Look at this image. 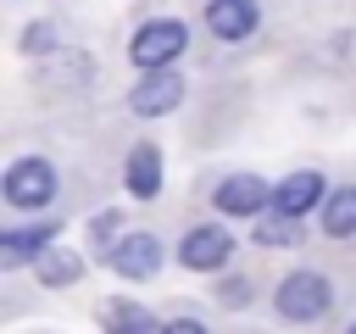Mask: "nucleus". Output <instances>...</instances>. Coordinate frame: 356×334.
<instances>
[{
  "label": "nucleus",
  "instance_id": "7",
  "mask_svg": "<svg viewBox=\"0 0 356 334\" xmlns=\"http://www.w3.org/2000/svg\"><path fill=\"white\" fill-rule=\"evenodd\" d=\"M317 200H323V173H312V167H300V173H289L278 189H267V206H273L278 217H295V223H300Z\"/></svg>",
  "mask_w": 356,
  "mask_h": 334
},
{
  "label": "nucleus",
  "instance_id": "16",
  "mask_svg": "<svg viewBox=\"0 0 356 334\" xmlns=\"http://www.w3.org/2000/svg\"><path fill=\"white\" fill-rule=\"evenodd\" d=\"M156 334H206V328H200L195 317H172V323H161Z\"/></svg>",
  "mask_w": 356,
  "mask_h": 334
},
{
  "label": "nucleus",
  "instance_id": "3",
  "mask_svg": "<svg viewBox=\"0 0 356 334\" xmlns=\"http://www.w3.org/2000/svg\"><path fill=\"white\" fill-rule=\"evenodd\" d=\"M184 45H189V28L178 22V17H156V22H145L134 39H128V56H134V67H167V61H178L184 56Z\"/></svg>",
  "mask_w": 356,
  "mask_h": 334
},
{
  "label": "nucleus",
  "instance_id": "1",
  "mask_svg": "<svg viewBox=\"0 0 356 334\" xmlns=\"http://www.w3.org/2000/svg\"><path fill=\"white\" fill-rule=\"evenodd\" d=\"M0 195H6L17 212H39V206H50V200H56V167H50L44 156H22V161H11V167H6Z\"/></svg>",
  "mask_w": 356,
  "mask_h": 334
},
{
  "label": "nucleus",
  "instance_id": "18",
  "mask_svg": "<svg viewBox=\"0 0 356 334\" xmlns=\"http://www.w3.org/2000/svg\"><path fill=\"white\" fill-rule=\"evenodd\" d=\"M345 334H356V323H350V328H345Z\"/></svg>",
  "mask_w": 356,
  "mask_h": 334
},
{
  "label": "nucleus",
  "instance_id": "8",
  "mask_svg": "<svg viewBox=\"0 0 356 334\" xmlns=\"http://www.w3.org/2000/svg\"><path fill=\"white\" fill-rule=\"evenodd\" d=\"M211 200H217L222 217H256V212H267V184H261L256 173H234V178L217 184Z\"/></svg>",
  "mask_w": 356,
  "mask_h": 334
},
{
  "label": "nucleus",
  "instance_id": "4",
  "mask_svg": "<svg viewBox=\"0 0 356 334\" xmlns=\"http://www.w3.org/2000/svg\"><path fill=\"white\" fill-rule=\"evenodd\" d=\"M178 100H184V78L167 72V67H150V72L128 89V111H134V117H167V111H178Z\"/></svg>",
  "mask_w": 356,
  "mask_h": 334
},
{
  "label": "nucleus",
  "instance_id": "14",
  "mask_svg": "<svg viewBox=\"0 0 356 334\" xmlns=\"http://www.w3.org/2000/svg\"><path fill=\"white\" fill-rule=\"evenodd\" d=\"M111 334H156V323H150L139 306H117V312H111Z\"/></svg>",
  "mask_w": 356,
  "mask_h": 334
},
{
  "label": "nucleus",
  "instance_id": "9",
  "mask_svg": "<svg viewBox=\"0 0 356 334\" xmlns=\"http://www.w3.org/2000/svg\"><path fill=\"white\" fill-rule=\"evenodd\" d=\"M206 28L217 39H250L256 33V0H206Z\"/></svg>",
  "mask_w": 356,
  "mask_h": 334
},
{
  "label": "nucleus",
  "instance_id": "2",
  "mask_svg": "<svg viewBox=\"0 0 356 334\" xmlns=\"http://www.w3.org/2000/svg\"><path fill=\"white\" fill-rule=\"evenodd\" d=\"M278 312L289 317V323H317L328 306H334V289H328V278L323 273H312V267H300V273H289L284 284H278Z\"/></svg>",
  "mask_w": 356,
  "mask_h": 334
},
{
  "label": "nucleus",
  "instance_id": "10",
  "mask_svg": "<svg viewBox=\"0 0 356 334\" xmlns=\"http://www.w3.org/2000/svg\"><path fill=\"white\" fill-rule=\"evenodd\" d=\"M28 262H33V278H39V284H50V289H61V284H78V278H83V256H72V250H61V245H50V239H44Z\"/></svg>",
  "mask_w": 356,
  "mask_h": 334
},
{
  "label": "nucleus",
  "instance_id": "11",
  "mask_svg": "<svg viewBox=\"0 0 356 334\" xmlns=\"http://www.w3.org/2000/svg\"><path fill=\"white\" fill-rule=\"evenodd\" d=\"M122 178H128V195H134V200H156V195H161V150H156V145H134Z\"/></svg>",
  "mask_w": 356,
  "mask_h": 334
},
{
  "label": "nucleus",
  "instance_id": "12",
  "mask_svg": "<svg viewBox=\"0 0 356 334\" xmlns=\"http://www.w3.org/2000/svg\"><path fill=\"white\" fill-rule=\"evenodd\" d=\"M317 206H323V234H334V239H350L356 234V184L323 195Z\"/></svg>",
  "mask_w": 356,
  "mask_h": 334
},
{
  "label": "nucleus",
  "instance_id": "15",
  "mask_svg": "<svg viewBox=\"0 0 356 334\" xmlns=\"http://www.w3.org/2000/svg\"><path fill=\"white\" fill-rule=\"evenodd\" d=\"M22 50H28V56L56 50V28H50V22H28V28H22Z\"/></svg>",
  "mask_w": 356,
  "mask_h": 334
},
{
  "label": "nucleus",
  "instance_id": "5",
  "mask_svg": "<svg viewBox=\"0 0 356 334\" xmlns=\"http://www.w3.org/2000/svg\"><path fill=\"white\" fill-rule=\"evenodd\" d=\"M228 256H234V239H228V228H217V223L189 228L184 245H178V262L195 267V273H217V267H228Z\"/></svg>",
  "mask_w": 356,
  "mask_h": 334
},
{
  "label": "nucleus",
  "instance_id": "17",
  "mask_svg": "<svg viewBox=\"0 0 356 334\" xmlns=\"http://www.w3.org/2000/svg\"><path fill=\"white\" fill-rule=\"evenodd\" d=\"M245 295H250V284H228L222 289V306H245Z\"/></svg>",
  "mask_w": 356,
  "mask_h": 334
},
{
  "label": "nucleus",
  "instance_id": "6",
  "mask_svg": "<svg viewBox=\"0 0 356 334\" xmlns=\"http://www.w3.org/2000/svg\"><path fill=\"white\" fill-rule=\"evenodd\" d=\"M111 273H122V278H134V284H145V278H156L161 273V239L156 234H122L117 245H111Z\"/></svg>",
  "mask_w": 356,
  "mask_h": 334
},
{
  "label": "nucleus",
  "instance_id": "13",
  "mask_svg": "<svg viewBox=\"0 0 356 334\" xmlns=\"http://www.w3.org/2000/svg\"><path fill=\"white\" fill-rule=\"evenodd\" d=\"M295 234H300L295 217H278V212L261 217V212H256V245H295Z\"/></svg>",
  "mask_w": 356,
  "mask_h": 334
}]
</instances>
